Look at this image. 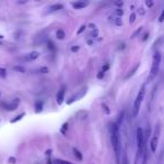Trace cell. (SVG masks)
<instances>
[{
	"instance_id": "cell-1",
	"label": "cell",
	"mask_w": 164,
	"mask_h": 164,
	"mask_svg": "<svg viewBox=\"0 0 164 164\" xmlns=\"http://www.w3.org/2000/svg\"><path fill=\"white\" fill-rule=\"evenodd\" d=\"M111 144H113V149H114L115 153L117 155V158H119V154H120V135H119V129L117 125H113L111 127Z\"/></svg>"
},
{
	"instance_id": "cell-2",
	"label": "cell",
	"mask_w": 164,
	"mask_h": 164,
	"mask_svg": "<svg viewBox=\"0 0 164 164\" xmlns=\"http://www.w3.org/2000/svg\"><path fill=\"white\" fill-rule=\"evenodd\" d=\"M136 141H137V157H136L137 161V158H139L143 155V151L145 149V142H146L144 130L141 127H138L136 130Z\"/></svg>"
},
{
	"instance_id": "cell-3",
	"label": "cell",
	"mask_w": 164,
	"mask_h": 164,
	"mask_svg": "<svg viewBox=\"0 0 164 164\" xmlns=\"http://www.w3.org/2000/svg\"><path fill=\"white\" fill-rule=\"evenodd\" d=\"M145 92H146V86L143 84L139 89V91L137 93L135 98V101H134V107H133V115L134 117H136L138 113H139V109H141V106H142V102L144 100V97H145Z\"/></svg>"
},
{
	"instance_id": "cell-4",
	"label": "cell",
	"mask_w": 164,
	"mask_h": 164,
	"mask_svg": "<svg viewBox=\"0 0 164 164\" xmlns=\"http://www.w3.org/2000/svg\"><path fill=\"white\" fill-rule=\"evenodd\" d=\"M160 64H161V54H160L158 52H156V53L153 55V61H152V68H151L149 81H152V80L157 75L158 70H160Z\"/></svg>"
},
{
	"instance_id": "cell-5",
	"label": "cell",
	"mask_w": 164,
	"mask_h": 164,
	"mask_svg": "<svg viewBox=\"0 0 164 164\" xmlns=\"http://www.w3.org/2000/svg\"><path fill=\"white\" fill-rule=\"evenodd\" d=\"M38 56H39L38 52H30L28 54H25L23 57H19V60L23 62H30V61H35Z\"/></svg>"
},
{
	"instance_id": "cell-6",
	"label": "cell",
	"mask_w": 164,
	"mask_h": 164,
	"mask_svg": "<svg viewBox=\"0 0 164 164\" xmlns=\"http://www.w3.org/2000/svg\"><path fill=\"white\" fill-rule=\"evenodd\" d=\"M157 143H158V136H157V134H155L154 135V137L151 139V151L152 152H156V149H157Z\"/></svg>"
},
{
	"instance_id": "cell-7",
	"label": "cell",
	"mask_w": 164,
	"mask_h": 164,
	"mask_svg": "<svg viewBox=\"0 0 164 164\" xmlns=\"http://www.w3.org/2000/svg\"><path fill=\"white\" fill-rule=\"evenodd\" d=\"M88 5H89L88 1H75V2L72 4V6L75 8V9H82V8L87 7Z\"/></svg>"
},
{
	"instance_id": "cell-8",
	"label": "cell",
	"mask_w": 164,
	"mask_h": 164,
	"mask_svg": "<svg viewBox=\"0 0 164 164\" xmlns=\"http://www.w3.org/2000/svg\"><path fill=\"white\" fill-rule=\"evenodd\" d=\"M18 103H19V99L13 100V101H11L9 105H6V109H7V110H9V111L15 110V109L17 108V106H18Z\"/></svg>"
},
{
	"instance_id": "cell-9",
	"label": "cell",
	"mask_w": 164,
	"mask_h": 164,
	"mask_svg": "<svg viewBox=\"0 0 164 164\" xmlns=\"http://www.w3.org/2000/svg\"><path fill=\"white\" fill-rule=\"evenodd\" d=\"M64 92H65L64 89H61V90L58 91L57 97H56L57 105H62V102H63V100H64Z\"/></svg>"
},
{
	"instance_id": "cell-10",
	"label": "cell",
	"mask_w": 164,
	"mask_h": 164,
	"mask_svg": "<svg viewBox=\"0 0 164 164\" xmlns=\"http://www.w3.org/2000/svg\"><path fill=\"white\" fill-rule=\"evenodd\" d=\"M61 9H63V5H61V4H55V5H53V6L50 7V11H58V10H61Z\"/></svg>"
},
{
	"instance_id": "cell-11",
	"label": "cell",
	"mask_w": 164,
	"mask_h": 164,
	"mask_svg": "<svg viewBox=\"0 0 164 164\" xmlns=\"http://www.w3.org/2000/svg\"><path fill=\"white\" fill-rule=\"evenodd\" d=\"M56 37L58 39H64L65 38V33L63 29H57L56 32Z\"/></svg>"
},
{
	"instance_id": "cell-12",
	"label": "cell",
	"mask_w": 164,
	"mask_h": 164,
	"mask_svg": "<svg viewBox=\"0 0 164 164\" xmlns=\"http://www.w3.org/2000/svg\"><path fill=\"white\" fill-rule=\"evenodd\" d=\"M54 164H72L71 162L69 161H65V160H58V158H55L54 160Z\"/></svg>"
},
{
	"instance_id": "cell-13",
	"label": "cell",
	"mask_w": 164,
	"mask_h": 164,
	"mask_svg": "<svg viewBox=\"0 0 164 164\" xmlns=\"http://www.w3.org/2000/svg\"><path fill=\"white\" fill-rule=\"evenodd\" d=\"M13 69H14L15 71H19V72H22V73L25 72V68H23L20 65H15V66H13Z\"/></svg>"
},
{
	"instance_id": "cell-14",
	"label": "cell",
	"mask_w": 164,
	"mask_h": 164,
	"mask_svg": "<svg viewBox=\"0 0 164 164\" xmlns=\"http://www.w3.org/2000/svg\"><path fill=\"white\" fill-rule=\"evenodd\" d=\"M7 77V70L4 68H0V78H6Z\"/></svg>"
},
{
	"instance_id": "cell-15",
	"label": "cell",
	"mask_w": 164,
	"mask_h": 164,
	"mask_svg": "<svg viewBox=\"0 0 164 164\" xmlns=\"http://www.w3.org/2000/svg\"><path fill=\"white\" fill-rule=\"evenodd\" d=\"M73 152H74V155L77 156V158L81 161V160H82V154H81V153H80V152H79L77 149H73Z\"/></svg>"
},
{
	"instance_id": "cell-16",
	"label": "cell",
	"mask_w": 164,
	"mask_h": 164,
	"mask_svg": "<svg viewBox=\"0 0 164 164\" xmlns=\"http://www.w3.org/2000/svg\"><path fill=\"white\" fill-rule=\"evenodd\" d=\"M42 107H43V102H37L36 103V113H39L42 110Z\"/></svg>"
},
{
	"instance_id": "cell-17",
	"label": "cell",
	"mask_w": 164,
	"mask_h": 164,
	"mask_svg": "<svg viewBox=\"0 0 164 164\" xmlns=\"http://www.w3.org/2000/svg\"><path fill=\"white\" fill-rule=\"evenodd\" d=\"M158 22H160V23H163L164 22V8H163V10H162V13H161V15H160Z\"/></svg>"
},
{
	"instance_id": "cell-18",
	"label": "cell",
	"mask_w": 164,
	"mask_h": 164,
	"mask_svg": "<svg viewBox=\"0 0 164 164\" xmlns=\"http://www.w3.org/2000/svg\"><path fill=\"white\" fill-rule=\"evenodd\" d=\"M23 116H25V114H20V115H19V116H18V117H17V118H15V119H13V120H11V122H16V121H17V120H19V119H22V118H23Z\"/></svg>"
},
{
	"instance_id": "cell-19",
	"label": "cell",
	"mask_w": 164,
	"mask_h": 164,
	"mask_svg": "<svg viewBox=\"0 0 164 164\" xmlns=\"http://www.w3.org/2000/svg\"><path fill=\"white\" fill-rule=\"evenodd\" d=\"M115 14H116V16H118V17H119V16H121V15H122V10H121V9H116Z\"/></svg>"
},
{
	"instance_id": "cell-20",
	"label": "cell",
	"mask_w": 164,
	"mask_h": 164,
	"mask_svg": "<svg viewBox=\"0 0 164 164\" xmlns=\"http://www.w3.org/2000/svg\"><path fill=\"white\" fill-rule=\"evenodd\" d=\"M142 27H139V28L137 29V30H136L135 33H134V34H133V35H132V38H134V37H136V35H137V34H139V32H141V30H142Z\"/></svg>"
},
{
	"instance_id": "cell-21",
	"label": "cell",
	"mask_w": 164,
	"mask_h": 164,
	"mask_svg": "<svg viewBox=\"0 0 164 164\" xmlns=\"http://www.w3.org/2000/svg\"><path fill=\"white\" fill-rule=\"evenodd\" d=\"M134 20H135V14H132L130 15V20H129V22L133 23Z\"/></svg>"
},
{
	"instance_id": "cell-22",
	"label": "cell",
	"mask_w": 164,
	"mask_h": 164,
	"mask_svg": "<svg viewBox=\"0 0 164 164\" xmlns=\"http://www.w3.org/2000/svg\"><path fill=\"white\" fill-rule=\"evenodd\" d=\"M84 29H86V26H82V27H81V28L78 30V34H81V33H82V32H83Z\"/></svg>"
},
{
	"instance_id": "cell-23",
	"label": "cell",
	"mask_w": 164,
	"mask_h": 164,
	"mask_svg": "<svg viewBox=\"0 0 164 164\" xmlns=\"http://www.w3.org/2000/svg\"><path fill=\"white\" fill-rule=\"evenodd\" d=\"M71 50L73 51V52H75V51H78V50H79V46H74V47H72Z\"/></svg>"
},
{
	"instance_id": "cell-24",
	"label": "cell",
	"mask_w": 164,
	"mask_h": 164,
	"mask_svg": "<svg viewBox=\"0 0 164 164\" xmlns=\"http://www.w3.org/2000/svg\"><path fill=\"white\" fill-rule=\"evenodd\" d=\"M146 5H147V6H152V5H153V2H150V1H149V2H146Z\"/></svg>"
},
{
	"instance_id": "cell-25",
	"label": "cell",
	"mask_w": 164,
	"mask_h": 164,
	"mask_svg": "<svg viewBox=\"0 0 164 164\" xmlns=\"http://www.w3.org/2000/svg\"><path fill=\"white\" fill-rule=\"evenodd\" d=\"M89 26H90V28H94V25H93V24H90Z\"/></svg>"
},
{
	"instance_id": "cell-26",
	"label": "cell",
	"mask_w": 164,
	"mask_h": 164,
	"mask_svg": "<svg viewBox=\"0 0 164 164\" xmlns=\"http://www.w3.org/2000/svg\"><path fill=\"white\" fill-rule=\"evenodd\" d=\"M116 5H117V6H121V5H122V2H117Z\"/></svg>"
},
{
	"instance_id": "cell-27",
	"label": "cell",
	"mask_w": 164,
	"mask_h": 164,
	"mask_svg": "<svg viewBox=\"0 0 164 164\" xmlns=\"http://www.w3.org/2000/svg\"><path fill=\"white\" fill-rule=\"evenodd\" d=\"M2 37H4V36H2V35H0V38H2Z\"/></svg>"
}]
</instances>
